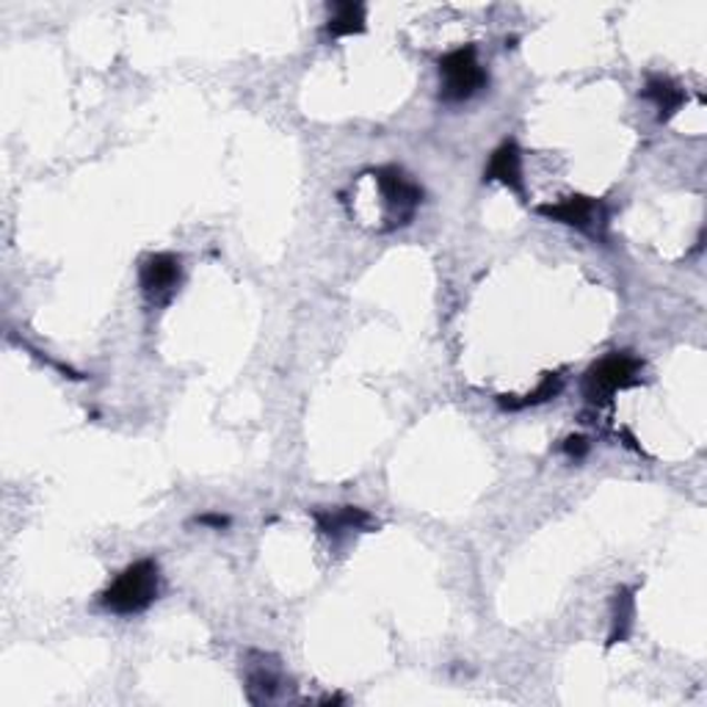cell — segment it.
<instances>
[{"label":"cell","instance_id":"cell-9","mask_svg":"<svg viewBox=\"0 0 707 707\" xmlns=\"http://www.w3.org/2000/svg\"><path fill=\"white\" fill-rule=\"evenodd\" d=\"M257 664H246V694L249 703L252 705H263L276 699V694L285 686V677H282L280 666L276 664H265L269 655L254 653Z\"/></svg>","mask_w":707,"mask_h":707},{"label":"cell","instance_id":"cell-12","mask_svg":"<svg viewBox=\"0 0 707 707\" xmlns=\"http://www.w3.org/2000/svg\"><path fill=\"white\" fill-rule=\"evenodd\" d=\"M633 616H636V597H633V589H616L614 603H610V636H608V647L614 644L627 642L633 630Z\"/></svg>","mask_w":707,"mask_h":707},{"label":"cell","instance_id":"cell-3","mask_svg":"<svg viewBox=\"0 0 707 707\" xmlns=\"http://www.w3.org/2000/svg\"><path fill=\"white\" fill-rule=\"evenodd\" d=\"M440 98L445 103H465L486 89L489 75L478 61V50L473 44L456 48L440 59Z\"/></svg>","mask_w":707,"mask_h":707},{"label":"cell","instance_id":"cell-14","mask_svg":"<svg viewBox=\"0 0 707 707\" xmlns=\"http://www.w3.org/2000/svg\"><path fill=\"white\" fill-rule=\"evenodd\" d=\"M589 448H592L589 440L580 437V434H578V437H567V440H564V445H562L564 454H567L569 459H575V462L584 459V456L589 454Z\"/></svg>","mask_w":707,"mask_h":707},{"label":"cell","instance_id":"cell-13","mask_svg":"<svg viewBox=\"0 0 707 707\" xmlns=\"http://www.w3.org/2000/svg\"><path fill=\"white\" fill-rule=\"evenodd\" d=\"M564 390V376L562 373H545L542 376V382L536 384L534 393L523 395V398H508V395H497V404H501V410H508V412H517V410H528V406H539V404H547V401L556 398L558 393Z\"/></svg>","mask_w":707,"mask_h":707},{"label":"cell","instance_id":"cell-4","mask_svg":"<svg viewBox=\"0 0 707 707\" xmlns=\"http://www.w3.org/2000/svg\"><path fill=\"white\" fill-rule=\"evenodd\" d=\"M378 191L387 205V230L406 228L415 219L417 205L423 202V189L398 166H382L373 172Z\"/></svg>","mask_w":707,"mask_h":707},{"label":"cell","instance_id":"cell-5","mask_svg":"<svg viewBox=\"0 0 707 707\" xmlns=\"http://www.w3.org/2000/svg\"><path fill=\"white\" fill-rule=\"evenodd\" d=\"M183 282V260L172 252L147 254L139 269V285L152 307H166Z\"/></svg>","mask_w":707,"mask_h":707},{"label":"cell","instance_id":"cell-7","mask_svg":"<svg viewBox=\"0 0 707 707\" xmlns=\"http://www.w3.org/2000/svg\"><path fill=\"white\" fill-rule=\"evenodd\" d=\"M484 183H501L525 202V178H523V150L514 139H506L489 155L484 169Z\"/></svg>","mask_w":707,"mask_h":707},{"label":"cell","instance_id":"cell-11","mask_svg":"<svg viewBox=\"0 0 707 707\" xmlns=\"http://www.w3.org/2000/svg\"><path fill=\"white\" fill-rule=\"evenodd\" d=\"M365 31V6L354 3V0H343V3H332L330 22H326V37L341 39L354 37V33Z\"/></svg>","mask_w":707,"mask_h":707},{"label":"cell","instance_id":"cell-2","mask_svg":"<svg viewBox=\"0 0 707 707\" xmlns=\"http://www.w3.org/2000/svg\"><path fill=\"white\" fill-rule=\"evenodd\" d=\"M644 362L627 352H610L584 373V398L589 404H608L616 393L642 384Z\"/></svg>","mask_w":707,"mask_h":707},{"label":"cell","instance_id":"cell-8","mask_svg":"<svg viewBox=\"0 0 707 707\" xmlns=\"http://www.w3.org/2000/svg\"><path fill=\"white\" fill-rule=\"evenodd\" d=\"M315 525L324 536H332L341 542L349 534H365V531L376 528V519L356 506H337V508H315L313 512Z\"/></svg>","mask_w":707,"mask_h":707},{"label":"cell","instance_id":"cell-6","mask_svg":"<svg viewBox=\"0 0 707 707\" xmlns=\"http://www.w3.org/2000/svg\"><path fill=\"white\" fill-rule=\"evenodd\" d=\"M536 213L551 222L567 224V228H575L578 233L592 235L594 241H605V230H608V211L599 200H592V196L575 194L567 196V200L556 202V205H539Z\"/></svg>","mask_w":707,"mask_h":707},{"label":"cell","instance_id":"cell-10","mask_svg":"<svg viewBox=\"0 0 707 707\" xmlns=\"http://www.w3.org/2000/svg\"><path fill=\"white\" fill-rule=\"evenodd\" d=\"M642 94L655 105V109H658L660 122H666V119L675 117L677 111L683 109V103H686V92H683L680 83L671 81V78H666V75L649 78V81L644 83Z\"/></svg>","mask_w":707,"mask_h":707},{"label":"cell","instance_id":"cell-15","mask_svg":"<svg viewBox=\"0 0 707 707\" xmlns=\"http://www.w3.org/2000/svg\"><path fill=\"white\" fill-rule=\"evenodd\" d=\"M196 525H205V528H230V517H224V514H202V517L194 519Z\"/></svg>","mask_w":707,"mask_h":707},{"label":"cell","instance_id":"cell-1","mask_svg":"<svg viewBox=\"0 0 707 707\" xmlns=\"http://www.w3.org/2000/svg\"><path fill=\"white\" fill-rule=\"evenodd\" d=\"M161 594V567L155 558H139L117 575L114 584L100 594V605L117 616L144 614Z\"/></svg>","mask_w":707,"mask_h":707}]
</instances>
